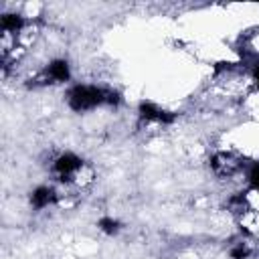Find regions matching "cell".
<instances>
[{"label": "cell", "instance_id": "1", "mask_svg": "<svg viewBox=\"0 0 259 259\" xmlns=\"http://www.w3.org/2000/svg\"><path fill=\"white\" fill-rule=\"evenodd\" d=\"M106 91H101L97 87H87V85H79L69 93V103L75 112H83V110H91L95 106L106 99Z\"/></svg>", "mask_w": 259, "mask_h": 259}, {"label": "cell", "instance_id": "5", "mask_svg": "<svg viewBox=\"0 0 259 259\" xmlns=\"http://www.w3.org/2000/svg\"><path fill=\"white\" fill-rule=\"evenodd\" d=\"M53 198H55V192L51 188H47V186L37 188L33 192V196H31V200H33V204L37 206V209H43V206H47L49 202H53Z\"/></svg>", "mask_w": 259, "mask_h": 259}, {"label": "cell", "instance_id": "7", "mask_svg": "<svg viewBox=\"0 0 259 259\" xmlns=\"http://www.w3.org/2000/svg\"><path fill=\"white\" fill-rule=\"evenodd\" d=\"M0 25H3L5 31H15L17 33L23 27V19L17 17V15H5L3 17V23H0Z\"/></svg>", "mask_w": 259, "mask_h": 259}, {"label": "cell", "instance_id": "10", "mask_svg": "<svg viewBox=\"0 0 259 259\" xmlns=\"http://www.w3.org/2000/svg\"><path fill=\"white\" fill-rule=\"evenodd\" d=\"M251 184H253V188L259 190V164L253 166V170H251Z\"/></svg>", "mask_w": 259, "mask_h": 259}, {"label": "cell", "instance_id": "4", "mask_svg": "<svg viewBox=\"0 0 259 259\" xmlns=\"http://www.w3.org/2000/svg\"><path fill=\"white\" fill-rule=\"evenodd\" d=\"M140 114H142V118H146V120H160V122H164V124H170V122L174 120V116H170V114L158 110V108L154 106V103H150V101H144V103H142V106H140Z\"/></svg>", "mask_w": 259, "mask_h": 259}, {"label": "cell", "instance_id": "11", "mask_svg": "<svg viewBox=\"0 0 259 259\" xmlns=\"http://www.w3.org/2000/svg\"><path fill=\"white\" fill-rule=\"evenodd\" d=\"M255 77H257V83H259V67L255 69Z\"/></svg>", "mask_w": 259, "mask_h": 259}, {"label": "cell", "instance_id": "3", "mask_svg": "<svg viewBox=\"0 0 259 259\" xmlns=\"http://www.w3.org/2000/svg\"><path fill=\"white\" fill-rule=\"evenodd\" d=\"M81 158H77L75 154H63V156L55 162V168H57V172L63 176V180H65V176L67 174H71V172H75V170H79L81 168Z\"/></svg>", "mask_w": 259, "mask_h": 259}, {"label": "cell", "instance_id": "6", "mask_svg": "<svg viewBox=\"0 0 259 259\" xmlns=\"http://www.w3.org/2000/svg\"><path fill=\"white\" fill-rule=\"evenodd\" d=\"M49 73H51V77L57 79V81H65V79H69V67H67V63H65V61H55V63H51Z\"/></svg>", "mask_w": 259, "mask_h": 259}, {"label": "cell", "instance_id": "9", "mask_svg": "<svg viewBox=\"0 0 259 259\" xmlns=\"http://www.w3.org/2000/svg\"><path fill=\"white\" fill-rule=\"evenodd\" d=\"M231 255H233V259H245V257L249 255V249L241 245V247H235V249L231 251Z\"/></svg>", "mask_w": 259, "mask_h": 259}, {"label": "cell", "instance_id": "8", "mask_svg": "<svg viewBox=\"0 0 259 259\" xmlns=\"http://www.w3.org/2000/svg\"><path fill=\"white\" fill-rule=\"evenodd\" d=\"M99 227H101V231H106L108 235H114V233L118 231L120 223H118V221H112V219H101V221H99Z\"/></svg>", "mask_w": 259, "mask_h": 259}, {"label": "cell", "instance_id": "2", "mask_svg": "<svg viewBox=\"0 0 259 259\" xmlns=\"http://www.w3.org/2000/svg\"><path fill=\"white\" fill-rule=\"evenodd\" d=\"M211 164H213L215 172L221 174V176H231L239 170V162L231 156V154H217Z\"/></svg>", "mask_w": 259, "mask_h": 259}]
</instances>
